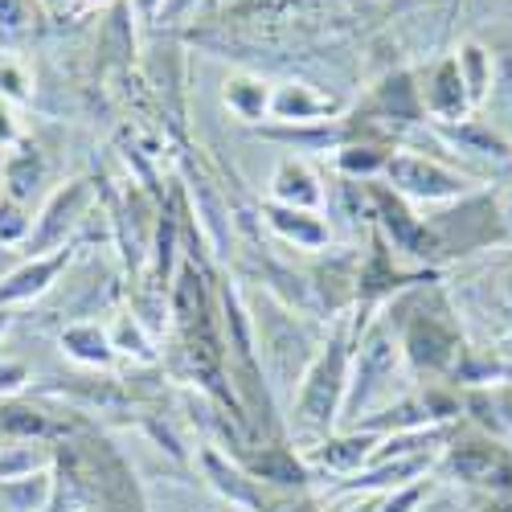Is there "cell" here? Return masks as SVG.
<instances>
[{
    "label": "cell",
    "instance_id": "6da1fadb",
    "mask_svg": "<svg viewBox=\"0 0 512 512\" xmlns=\"http://www.w3.org/2000/svg\"><path fill=\"white\" fill-rule=\"evenodd\" d=\"M87 5H107V0H87Z\"/></svg>",
    "mask_w": 512,
    "mask_h": 512
}]
</instances>
